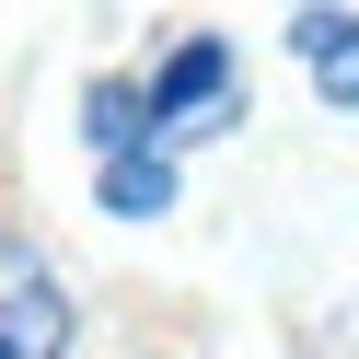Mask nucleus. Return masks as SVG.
<instances>
[{"label":"nucleus","instance_id":"nucleus-1","mask_svg":"<svg viewBox=\"0 0 359 359\" xmlns=\"http://www.w3.org/2000/svg\"><path fill=\"white\" fill-rule=\"evenodd\" d=\"M232 116V47L220 35H186V47L163 58V81L151 93H93V140H104V163L116 151H151V140H186V128H220Z\"/></svg>","mask_w":359,"mask_h":359},{"label":"nucleus","instance_id":"nucleus-2","mask_svg":"<svg viewBox=\"0 0 359 359\" xmlns=\"http://www.w3.org/2000/svg\"><path fill=\"white\" fill-rule=\"evenodd\" d=\"M0 359H70V302H58V266L24 232H0Z\"/></svg>","mask_w":359,"mask_h":359},{"label":"nucleus","instance_id":"nucleus-3","mask_svg":"<svg viewBox=\"0 0 359 359\" xmlns=\"http://www.w3.org/2000/svg\"><path fill=\"white\" fill-rule=\"evenodd\" d=\"M290 47L313 58V93H336V104H359V12H336V0H313L302 24H290Z\"/></svg>","mask_w":359,"mask_h":359},{"label":"nucleus","instance_id":"nucleus-4","mask_svg":"<svg viewBox=\"0 0 359 359\" xmlns=\"http://www.w3.org/2000/svg\"><path fill=\"white\" fill-rule=\"evenodd\" d=\"M163 197H174V163H163V151H116V174H104V209H116V220H151Z\"/></svg>","mask_w":359,"mask_h":359}]
</instances>
